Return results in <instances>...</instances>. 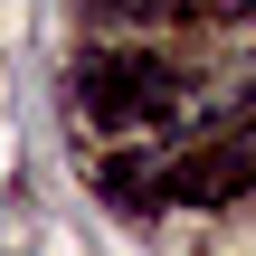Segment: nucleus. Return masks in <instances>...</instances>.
Instances as JSON below:
<instances>
[{"label":"nucleus","mask_w":256,"mask_h":256,"mask_svg":"<svg viewBox=\"0 0 256 256\" xmlns=\"http://www.w3.org/2000/svg\"><path fill=\"white\" fill-rule=\"evenodd\" d=\"M76 86H86V104H104V114H171V95H180V76L152 66V57H95Z\"/></svg>","instance_id":"nucleus-1"},{"label":"nucleus","mask_w":256,"mask_h":256,"mask_svg":"<svg viewBox=\"0 0 256 256\" xmlns=\"http://www.w3.org/2000/svg\"><path fill=\"white\" fill-rule=\"evenodd\" d=\"M247 190V142H218V152H190L171 180H162V200H238Z\"/></svg>","instance_id":"nucleus-2"},{"label":"nucleus","mask_w":256,"mask_h":256,"mask_svg":"<svg viewBox=\"0 0 256 256\" xmlns=\"http://www.w3.org/2000/svg\"><path fill=\"white\" fill-rule=\"evenodd\" d=\"M180 10H190V19H218V28H238L256 0H180Z\"/></svg>","instance_id":"nucleus-3"},{"label":"nucleus","mask_w":256,"mask_h":256,"mask_svg":"<svg viewBox=\"0 0 256 256\" xmlns=\"http://www.w3.org/2000/svg\"><path fill=\"white\" fill-rule=\"evenodd\" d=\"M104 19H162V10H180V0H95Z\"/></svg>","instance_id":"nucleus-4"}]
</instances>
